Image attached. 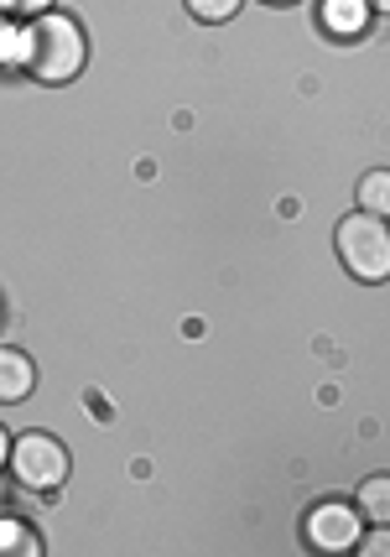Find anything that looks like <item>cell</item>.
<instances>
[{
    "mask_svg": "<svg viewBox=\"0 0 390 557\" xmlns=\"http://www.w3.org/2000/svg\"><path fill=\"white\" fill-rule=\"evenodd\" d=\"M302 536L317 553H349L360 542V510L349 500H317L307 510V521H302Z\"/></svg>",
    "mask_w": 390,
    "mask_h": 557,
    "instance_id": "4",
    "label": "cell"
},
{
    "mask_svg": "<svg viewBox=\"0 0 390 557\" xmlns=\"http://www.w3.org/2000/svg\"><path fill=\"white\" fill-rule=\"evenodd\" d=\"M32 386H37V364L26 360L22 349H0V407L26 401Z\"/></svg>",
    "mask_w": 390,
    "mask_h": 557,
    "instance_id": "5",
    "label": "cell"
},
{
    "mask_svg": "<svg viewBox=\"0 0 390 557\" xmlns=\"http://www.w3.org/2000/svg\"><path fill=\"white\" fill-rule=\"evenodd\" d=\"M354 510H360V521H375V527H386L390 521V480L386 474H369L360 495H354Z\"/></svg>",
    "mask_w": 390,
    "mask_h": 557,
    "instance_id": "6",
    "label": "cell"
},
{
    "mask_svg": "<svg viewBox=\"0 0 390 557\" xmlns=\"http://www.w3.org/2000/svg\"><path fill=\"white\" fill-rule=\"evenodd\" d=\"M354 547H360V553H369V557H375V553H386V547H390L386 527H375V532H369V536H360V542H354Z\"/></svg>",
    "mask_w": 390,
    "mask_h": 557,
    "instance_id": "11",
    "label": "cell"
},
{
    "mask_svg": "<svg viewBox=\"0 0 390 557\" xmlns=\"http://www.w3.org/2000/svg\"><path fill=\"white\" fill-rule=\"evenodd\" d=\"M360 209H365V214H386L390 209V172L386 168H375L360 177Z\"/></svg>",
    "mask_w": 390,
    "mask_h": 557,
    "instance_id": "9",
    "label": "cell"
},
{
    "mask_svg": "<svg viewBox=\"0 0 390 557\" xmlns=\"http://www.w3.org/2000/svg\"><path fill=\"white\" fill-rule=\"evenodd\" d=\"M240 5H244V0H188V11H193V22H209V26L229 22V16H235Z\"/></svg>",
    "mask_w": 390,
    "mask_h": 557,
    "instance_id": "10",
    "label": "cell"
},
{
    "mask_svg": "<svg viewBox=\"0 0 390 557\" xmlns=\"http://www.w3.org/2000/svg\"><path fill=\"white\" fill-rule=\"evenodd\" d=\"M42 557V536L32 532L16 516H0V557Z\"/></svg>",
    "mask_w": 390,
    "mask_h": 557,
    "instance_id": "7",
    "label": "cell"
},
{
    "mask_svg": "<svg viewBox=\"0 0 390 557\" xmlns=\"http://www.w3.org/2000/svg\"><path fill=\"white\" fill-rule=\"evenodd\" d=\"M334 245H339V261L349 276H360V282H386L390 276V230H386V214H349L339 219V235H334Z\"/></svg>",
    "mask_w": 390,
    "mask_h": 557,
    "instance_id": "2",
    "label": "cell"
},
{
    "mask_svg": "<svg viewBox=\"0 0 390 557\" xmlns=\"http://www.w3.org/2000/svg\"><path fill=\"white\" fill-rule=\"evenodd\" d=\"M5 469L16 474V485L32 490V495H52V490L68 480V448L52 433H22L5 454Z\"/></svg>",
    "mask_w": 390,
    "mask_h": 557,
    "instance_id": "3",
    "label": "cell"
},
{
    "mask_svg": "<svg viewBox=\"0 0 390 557\" xmlns=\"http://www.w3.org/2000/svg\"><path fill=\"white\" fill-rule=\"evenodd\" d=\"M271 5H292V0H271Z\"/></svg>",
    "mask_w": 390,
    "mask_h": 557,
    "instance_id": "15",
    "label": "cell"
},
{
    "mask_svg": "<svg viewBox=\"0 0 390 557\" xmlns=\"http://www.w3.org/2000/svg\"><path fill=\"white\" fill-rule=\"evenodd\" d=\"M323 22H328V32H360V26L369 22V5L365 0H328V11H323Z\"/></svg>",
    "mask_w": 390,
    "mask_h": 557,
    "instance_id": "8",
    "label": "cell"
},
{
    "mask_svg": "<svg viewBox=\"0 0 390 557\" xmlns=\"http://www.w3.org/2000/svg\"><path fill=\"white\" fill-rule=\"evenodd\" d=\"M89 58V42H84V26L63 11H42L32 16V26L22 32V48H16V63H22L37 84H68L78 78Z\"/></svg>",
    "mask_w": 390,
    "mask_h": 557,
    "instance_id": "1",
    "label": "cell"
},
{
    "mask_svg": "<svg viewBox=\"0 0 390 557\" xmlns=\"http://www.w3.org/2000/svg\"><path fill=\"white\" fill-rule=\"evenodd\" d=\"M5 454H11V437H5V428H0V469H5Z\"/></svg>",
    "mask_w": 390,
    "mask_h": 557,
    "instance_id": "13",
    "label": "cell"
},
{
    "mask_svg": "<svg viewBox=\"0 0 390 557\" xmlns=\"http://www.w3.org/2000/svg\"><path fill=\"white\" fill-rule=\"evenodd\" d=\"M5 5H11L16 16H42V11H52L58 0H5Z\"/></svg>",
    "mask_w": 390,
    "mask_h": 557,
    "instance_id": "12",
    "label": "cell"
},
{
    "mask_svg": "<svg viewBox=\"0 0 390 557\" xmlns=\"http://www.w3.org/2000/svg\"><path fill=\"white\" fill-rule=\"evenodd\" d=\"M365 5H369V11H386V5H390V0H365Z\"/></svg>",
    "mask_w": 390,
    "mask_h": 557,
    "instance_id": "14",
    "label": "cell"
}]
</instances>
